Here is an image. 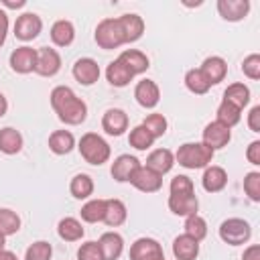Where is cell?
I'll return each instance as SVG.
<instances>
[{"label":"cell","instance_id":"obj_51","mask_svg":"<svg viewBox=\"0 0 260 260\" xmlns=\"http://www.w3.org/2000/svg\"><path fill=\"white\" fill-rule=\"evenodd\" d=\"M4 6H8V8H20V6H24V0H16V2L4 0Z\"/></svg>","mask_w":260,"mask_h":260},{"label":"cell","instance_id":"obj_36","mask_svg":"<svg viewBox=\"0 0 260 260\" xmlns=\"http://www.w3.org/2000/svg\"><path fill=\"white\" fill-rule=\"evenodd\" d=\"M185 234L191 236L193 240L201 242L207 236V223H205V219L201 215H197V213L187 215V219H185Z\"/></svg>","mask_w":260,"mask_h":260},{"label":"cell","instance_id":"obj_13","mask_svg":"<svg viewBox=\"0 0 260 260\" xmlns=\"http://www.w3.org/2000/svg\"><path fill=\"white\" fill-rule=\"evenodd\" d=\"M73 77L81 85H91L100 79V65L91 57H81L73 65Z\"/></svg>","mask_w":260,"mask_h":260},{"label":"cell","instance_id":"obj_39","mask_svg":"<svg viewBox=\"0 0 260 260\" xmlns=\"http://www.w3.org/2000/svg\"><path fill=\"white\" fill-rule=\"evenodd\" d=\"M51 254H53V248L49 242H35L26 248V254H24V260H51Z\"/></svg>","mask_w":260,"mask_h":260},{"label":"cell","instance_id":"obj_27","mask_svg":"<svg viewBox=\"0 0 260 260\" xmlns=\"http://www.w3.org/2000/svg\"><path fill=\"white\" fill-rule=\"evenodd\" d=\"M75 39V28L69 20H57L53 26H51V41L59 47H67L71 45Z\"/></svg>","mask_w":260,"mask_h":260},{"label":"cell","instance_id":"obj_16","mask_svg":"<svg viewBox=\"0 0 260 260\" xmlns=\"http://www.w3.org/2000/svg\"><path fill=\"white\" fill-rule=\"evenodd\" d=\"M134 98L142 108H154L160 100L158 85L152 79H142V81H138V85L134 89Z\"/></svg>","mask_w":260,"mask_h":260},{"label":"cell","instance_id":"obj_25","mask_svg":"<svg viewBox=\"0 0 260 260\" xmlns=\"http://www.w3.org/2000/svg\"><path fill=\"white\" fill-rule=\"evenodd\" d=\"M106 77H108V81L112 83V85H116V87H124V85H128L130 81H132V73H130V69L120 61V59H116V61H112L110 65H108V69H106Z\"/></svg>","mask_w":260,"mask_h":260},{"label":"cell","instance_id":"obj_18","mask_svg":"<svg viewBox=\"0 0 260 260\" xmlns=\"http://www.w3.org/2000/svg\"><path fill=\"white\" fill-rule=\"evenodd\" d=\"M122 35H124V43H134L142 37L144 32V20L138 14H122L118 18Z\"/></svg>","mask_w":260,"mask_h":260},{"label":"cell","instance_id":"obj_3","mask_svg":"<svg viewBox=\"0 0 260 260\" xmlns=\"http://www.w3.org/2000/svg\"><path fill=\"white\" fill-rule=\"evenodd\" d=\"M79 152L89 165H104L110 158V144L95 132H87L79 140Z\"/></svg>","mask_w":260,"mask_h":260},{"label":"cell","instance_id":"obj_31","mask_svg":"<svg viewBox=\"0 0 260 260\" xmlns=\"http://www.w3.org/2000/svg\"><path fill=\"white\" fill-rule=\"evenodd\" d=\"M69 191H71V195L75 199H87L93 193V181H91V177L85 175V173L75 175L71 179V183H69Z\"/></svg>","mask_w":260,"mask_h":260},{"label":"cell","instance_id":"obj_14","mask_svg":"<svg viewBox=\"0 0 260 260\" xmlns=\"http://www.w3.org/2000/svg\"><path fill=\"white\" fill-rule=\"evenodd\" d=\"M102 128L110 134V136H120L124 134V130L128 128V116L124 110L120 108H110L104 118H102Z\"/></svg>","mask_w":260,"mask_h":260},{"label":"cell","instance_id":"obj_40","mask_svg":"<svg viewBox=\"0 0 260 260\" xmlns=\"http://www.w3.org/2000/svg\"><path fill=\"white\" fill-rule=\"evenodd\" d=\"M142 126L150 132L152 138H158V136H162V134L167 132V120H165L162 114H148V116L144 118Z\"/></svg>","mask_w":260,"mask_h":260},{"label":"cell","instance_id":"obj_7","mask_svg":"<svg viewBox=\"0 0 260 260\" xmlns=\"http://www.w3.org/2000/svg\"><path fill=\"white\" fill-rule=\"evenodd\" d=\"M130 260H165V252L156 240L138 238L130 248Z\"/></svg>","mask_w":260,"mask_h":260},{"label":"cell","instance_id":"obj_2","mask_svg":"<svg viewBox=\"0 0 260 260\" xmlns=\"http://www.w3.org/2000/svg\"><path fill=\"white\" fill-rule=\"evenodd\" d=\"M213 150L203 142H185L179 146L175 160L185 169H203L211 162Z\"/></svg>","mask_w":260,"mask_h":260},{"label":"cell","instance_id":"obj_48","mask_svg":"<svg viewBox=\"0 0 260 260\" xmlns=\"http://www.w3.org/2000/svg\"><path fill=\"white\" fill-rule=\"evenodd\" d=\"M242 260H260V246H258V244H254V246L246 248V250H244Z\"/></svg>","mask_w":260,"mask_h":260},{"label":"cell","instance_id":"obj_37","mask_svg":"<svg viewBox=\"0 0 260 260\" xmlns=\"http://www.w3.org/2000/svg\"><path fill=\"white\" fill-rule=\"evenodd\" d=\"M128 142H130V146H134L136 150H146V148H150V146H152L154 138H152V136H150V132L140 124V126L132 128Z\"/></svg>","mask_w":260,"mask_h":260},{"label":"cell","instance_id":"obj_34","mask_svg":"<svg viewBox=\"0 0 260 260\" xmlns=\"http://www.w3.org/2000/svg\"><path fill=\"white\" fill-rule=\"evenodd\" d=\"M185 85H187L189 91H193V93H197V95L207 93L209 87H211L209 81L205 79V75L201 73V69H189V71L185 73Z\"/></svg>","mask_w":260,"mask_h":260},{"label":"cell","instance_id":"obj_17","mask_svg":"<svg viewBox=\"0 0 260 260\" xmlns=\"http://www.w3.org/2000/svg\"><path fill=\"white\" fill-rule=\"evenodd\" d=\"M98 246L102 250L104 260H118L120 254H122V250H124V240L116 232H106V234H102Z\"/></svg>","mask_w":260,"mask_h":260},{"label":"cell","instance_id":"obj_29","mask_svg":"<svg viewBox=\"0 0 260 260\" xmlns=\"http://www.w3.org/2000/svg\"><path fill=\"white\" fill-rule=\"evenodd\" d=\"M22 148V136L14 128H2L0 130V150L4 154H16Z\"/></svg>","mask_w":260,"mask_h":260},{"label":"cell","instance_id":"obj_6","mask_svg":"<svg viewBox=\"0 0 260 260\" xmlns=\"http://www.w3.org/2000/svg\"><path fill=\"white\" fill-rule=\"evenodd\" d=\"M128 183H132V185H134L138 191H142V193H154V191H158L160 185H162V175H158V173H154L152 169L140 165V167L132 173V177H130Z\"/></svg>","mask_w":260,"mask_h":260},{"label":"cell","instance_id":"obj_21","mask_svg":"<svg viewBox=\"0 0 260 260\" xmlns=\"http://www.w3.org/2000/svg\"><path fill=\"white\" fill-rule=\"evenodd\" d=\"M173 165H175V154H173L169 148H156V150H152V152L148 154L144 167L152 169V171L158 173V175H165V173H169V171L173 169Z\"/></svg>","mask_w":260,"mask_h":260},{"label":"cell","instance_id":"obj_30","mask_svg":"<svg viewBox=\"0 0 260 260\" xmlns=\"http://www.w3.org/2000/svg\"><path fill=\"white\" fill-rule=\"evenodd\" d=\"M57 232H59V238L65 242H77L83 238V228L75 217H63L59 221Z\"/></svg>","mask_w":260,"mask_h":260},{"label":"cell","instance_id":"obj_23","mask_svg":"<svg viewBox=\"0 0 260 260\" xmlns=\"http://www.w3.org/2000/svg\"><path fill=\"white\" fill-rule=\"evenodd\" d=\"M201 183H203V189H205V191L217 193V191H221V189L225 187L228 175H225V171H223L221 167H207L205 173H203Z\"/></svg>","mask_w":260,"mask_h":260},{"label":"cell","instance_id":"obj_8","mask_svg":"<svg viewBox=\"0 0 260 260\" xmlns=\"http://www.w3.org/2000/svg\"><path fill=\"white\" fill-rule=\"evenodd\" d=\"M41 28H43V20L35 12H24L14 22V35L20 41H32L35 37H39Z\"/></svg>","mask_w":260,"mask_h":260},{"label":"cell","instance_id":"obj_28","mask_svg":"<svg viewBox=\"0 0 260 260\" xmlns=\"http://www.w3.org/2000/svg\"><path fill=\"white\" fill-rule=\"evenodd\" d=\"M126 215H128L126 205L120 199H106V215H104V221L110 228L122 225L126 221Z\"/></svg>","mask_w":260,"mask_h":260},{"label":"cell","instance_id":"obj_35","mask_svg":"<svg viewBox=\"0 0 260 260\" xmlns=\"http://www.w3.org/2000/svg\"><path fill=\"white\" fill-rule=\"evenodd\" d=\"M240 118H242V110L236 108V106H232L230 102L221 100V104L217 108V122H221L223 126L232 128V126H236L240 122Z\"/></svg>","mask_w":260,"mask_h":260},{"label":"cell","instance_id":"obj_1","mask_svg":"<svg viewBox=\"0 0 260 260\" xmlns=\"http://www.w3.org/2000/svg\"><path fill=\"white\" fill-rule=\"evenodd\" d=\"M51 106L57 112L59 120L71 126H77L85 120L87 116V106L83 100H79L71 87L67 85H57L51 91Z\"/></svg>","mask_w":260,"mask_h":260},{"label":"cell","instance_id":"obj_43","mask_svg":"<svg viewBox=\"0 0 260 260\" xmlns=\"http://www.w3.org/2000/svg\"><path fill=\"white\" fill-rule=\"evenodd\" d=\"M242 71L250 79H260V55H256V53L248 55L242 63Z\"/></svg>","mask_w":260,"mask_h":260},{"label":"cell","instance_id":"obj_38","mask_svg":"<svg viewBox=\"0 0 260 260\" xmlns=\"http://www.w3.org/2000/svg\"><path fill=\"white\" fill-rule=\"evenodd\" d=\"M20 230V217L12 209H0V234L12 236Z\"/></svg>","mask_w":260,"mask_h":260},{"label":"cell","instance_id":"obj_9","mask_svg":"<svg viewBox=\"0 0 260 260\" xmlns=\"http://www.w3.org/2000/svg\"><path fill=\"white\" fill-rule=\"evenodd\" d=\"M61 69V57L55 49L51 47H41L37 51V65H35V71L43 77H51L55 75L57 71Z\"/></svg>","mask_w":260,"mask_h":260},{"label":"cell","instance_id":"obj_47","mask_svg":"<svg viewBox=\"0 0 260 260\" xmlns=\"http://www.w3.org/2000/svg\"><path fill=\"white\" fill-rule=\"evenodd\" d=\"M6 32H8V16L4 10H0V47L6 41Z\"/></svg>","mask_w":260,"mask_h":260},{"label":"cell","instance_id":"obj_15","mask_svg":"<svg viewBox=\"0 0 260 260\" xmlns=\"http://www.w3.org/2000/svg\"><path fill=\"white\" fill-rule=\"evenodd\" d=\"M217 10H219L223 20L236 22V20H242L248 14L250 2L248 0H217Z\"/></svg>","mask_w":260,"mask_h":260},{"label":"cell","instance_id":"obj_10","mask_svg":"<svg viewBox=\"0 0 260 260\" xmlns=\"http://www.w3.org/2000/svg\"><path fill=\"white\" fill-rule=\"evenodd\" d=\"M232 138V132L228 126H223L221 122H209L203 130V144L209 146L211 150H217V148H223Z\"/></svg>","mask_w":260,"mask_h":260},{"label":"cell","instance_id":"obj_22","mask_svg":"<svg viewBox=\"0 0 260 260\" xmlns=\"http://www.w3.org/2000/svg\"><path fill=\"white\" fill-rule=\"evenodd\" d=\"M173 254L177 260H195L199 254V242L187 234L177 236L173 242Z\"/></svg>","mask_w":260,"mask_h":260},{"label":"cell","instance_id":"obj_42","mask_svg":"<svg viewBox=\"0 0 260 260\" xmlns=\"http://www.w3.org/2000/svg\"><path fill=\"white\" fill-rule=\"evenodd\" d=\"M77 260H104L98 242H85L77 250Z\"/></svg>","mask_w":260,"mask_h":260},{"label":"cell","instance_id":"obj_50","mask_svg":"<svg viewBox=\"0 0 260 260\" xmlns=\"http://www.w3.org/2000/svg\"><path fill=\"white\" fill-rule=\"evenodd\" d=\"M6 110H8V102H6V98L0 93V118L6 114Z\"/></svg>","mask_w":260,"mask_h":260},{"label":"cell","instance_id":"obj_46","mask_svg":"<svg viewBox=\"0 0 260 260\" xmlns=\"http://www.w3.org/2000/svg\"><path fill=\"white\" fill-rule=\"evenodd\" d=\"M246 158H248L252 165H260V142H258V140H254V142L248 146Z\"/></svg>","mask_w":260,"mask_h":260},{"label":"cell","instance_id":"obj_33","mask_svg":"<svg viewBox=\"0 0 260 260\" xmlns=\"http://www.w3.org/2000/svg\"><path fill=\"white\" fill-rule=\"evenodd\" d=\"M106 215V199H91L81 207V219L87 223L104 221Z\"/></svg>","mask_w":260,"mask_h":260},{"label":"cell","instance_id":"obj_5","mask_svg":"<svg viewBox=\"0 0 260 260\" xmlns=\"http://www.w3.org/2000/svg\"><path fill=\"white\" fill-rule=\"evenodd\" d=\"M250 234H252L250 223L240 217H230V219L221 221V225H219V238L230 246H240V244L248 242Z\"/></svg>","mask_w":260,"mask_h":260},{"label":"cell","instance_id":"obj_44","mask_svg":"<svg viewBox=\"0 0 260 260\" xmlns=\"http://www.w3.org/2000/svg\"><path fill=\"white\" fill-rule=\"evenodd\" d=\"M193 191V181L185 175H177L171 179V193H191Z\"/></svg>","mask_w":260,"mask_h":260},{"label":"cell","instance_id":"obj_52","mask_svg":"<svg viewBox=\"0 0 260 260\" xmlns=\"http://www.w3.org/2000/svg\"><path fill=\"white\" fill-rule=\"evenodd\" d=\"M4 244H6V236L0 234V250H4Z\"/></svg>","mask_w":260,"mask_h":260},{"label":"cell","instance_id":"obj_24","mask_svg":"<svg viewBox=\"0 0 260 260\" xmlns=\"http://www.w3.org/2000/svg\"><path fill=\"white\" fill-rule=\"evenodd\" d=\"M128 69L132 75H138V73H144L148 69V57L142 53V51H136V49H128L124 51L120 57H118Z\"/></svg>","mask_w":260,"mask_h":260},{"label":"cell","instance_id":"obj_12","mask_svg":"<svg viewBox=\"0 0 260 260\" xmlns=\"http://www.w3.org/2000/svg\"><path fill=\"white\" fill-rule=\"evenodd\" d=\"M197 207H199V201L195 197V191L191 193H171L169 195V209L175 213V215H193L197 213Z\"/></svg>","mask_w":260,"mask_h":260},{"label":"cell","instance_id":"obj_20","mask_svg":"<svg viewBox=\"0 0 260 260\" xmlns=\"http://www.w3.org/2000/svg\"><path fill=\"white\" fill-rule=\"evenodd\" d=\"M199 69H201V73L205 75V79L209 81V85H215V83L223 81V79H225V73H228L225 61H223L221 57H215V55H213V57H207Z\"/></svg>","mask_w":260,"mask_h":260},{"label":"cell","instance_id":"obj_49","mask_svg":"<svg viewBox=\"0 0 260 260\" xmlns=\"http://www.w3.org/2000/svg\"><path fill=\"white\" fill-rule=\"evenodd\" d=\"M0 260H18V258H16V254L10 252V250H0Z\"/></svg>","mask_w":260,"mask_h":260},{"label":"cell","instance_id":"obj_26","mask_svg":"<svg viewBox=\"0 0 260 260\" xmlns=\"http://www.w3.org/2000/svg\"><path fill=\"white\" fill-rule=\"evenodd\" d=\"M73 146H75V138L69 130H55L49 136V148L55 154H67L73 150Z\"/></svg>","mask_w":260,"mask_h":260},{"label":"cell","instance_id":"obj_11","mask_svg":"<svg viewBox=\"0 0 260 260\" xmlns=\"http://www.w3.org/2000/svg\"><path fill=\"white\" fill-rule=\"evenodd\" d=\"M37 65V49L30 47H18L10 53V67L16 73H30Z\"/></svg>","mask_w":260,"mask_h":260},{"label":"cell","instance_id":"obj_41","mask_svg":"<svg viewBox=\"0 0 260 260\" xmlns=\"http://www.w3.org/2000/svg\"><path fill=\"white\" fill-rule=\"evenodd\" d=\"M244 191L252 201H260V173L252 171L244 179Z\"/></svg>","mask_w":260,"mask_h":260},{"label":"cell","instance_id":"obj_19","mask_svg":"<svg viewBox=\"0 0 260 260\" xmlns=\"http://www.w3.org/2000/svg\"><path fill=\"white\" fill-rule=\"evenodd\" d=\"M140 167L138 158L136 156H130V154H120L114 162H112V177L118 181V183H126L130 181L132 173Z\"/></svg>","mask_w":260,"mask_h":260},{"label":"cell","instance_id":"obj_4","mask_svg":"<svg viewBox=\"0 0 260 260\" xmlns=\"http://www.w3.org/2000/svg\"><path fill=\"white\" fill-rule=\"evenodd\" d=\"M95 43L102 49H118L124 45V35L118 18H104L95 28Z\"/></svg>","mask_w":260,"mask_h":260},{"label":"cell","instance_id":"obj_45","mask_svg":"<svg viewBox=\"0 0 260 260\" xmlns=\"http://www.w3.org/2000/svg\"><path fill=\"white\" fill-rule=\"evenodd\" d=\"M248 126L252 132H260V106H254L248 114Z\"/></svg>","mask_w":260,"mask_h":260},{"label":"cell","instance_id":"obj_32","mask_svg":"<svg viewBox=\"0 0 260 260\" xmlns=\"http://www.w3.org/2000/svg\"><path fill=\"white\" fill-rule=\"evenodd\" d=\"M223 100L242 110V108L250 102V89H248L244 83H232V85H228V89L223 91Z\"/></svg>","mask_w":260,"mask_h":260}]
</instances>
